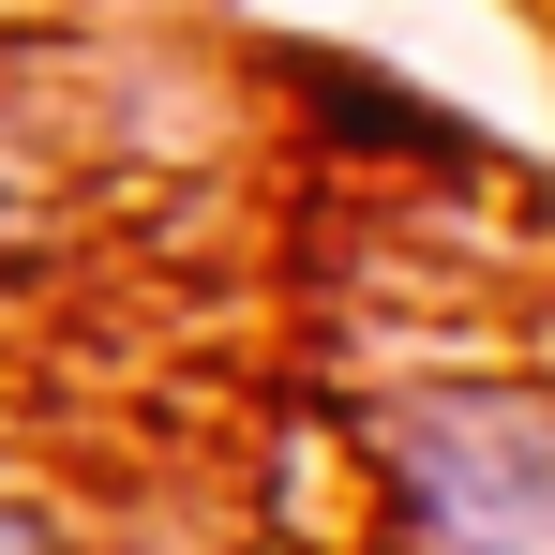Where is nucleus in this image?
<instances>
[{"instance_id":"2","label":"nucleus","mask_w":555,"mask_h":555,"mask_svg":"<svg viewBox=\"0 0 555 555\" xmlns=\"http://www.w3.org/2000/svg\"><path fill=\"white\" fill-rule=\"evenodd\" d=\"M0 555H76V541H61V511H30V495H0Z\"/></svg>"},{"instance_id":"1","label":"nucleus","mask_w":555,"mask_h":555,"mask_svg":"<svg viewBox=\"0 0 555 555\" xmlns=\"http://www.w3.org/2000/svg\"><path fill=\"white\" fill-rule=\"evenodd\" d=\"M405 555H555V390L541 375H436L375 421Z\"/></svg>"}]
</instances>
